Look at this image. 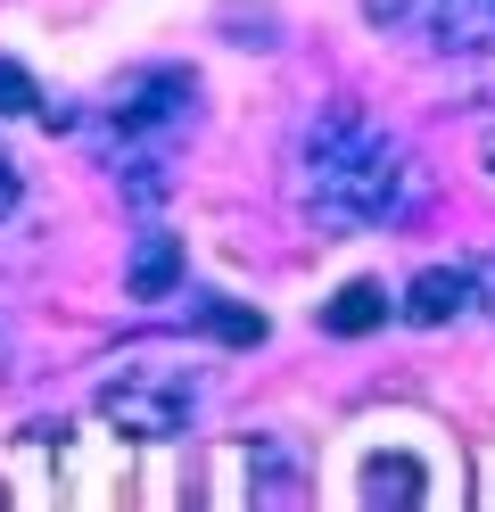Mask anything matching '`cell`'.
Returning a JSON list of instances; mask_svg holds the SVG:
<instances>
[{
	"label": "cell",
	"mask_w": 495,
	"mask_h": 512,
	"mask_svg": "<svg viewBox=\"0 0 495 512\" xmlns=\"http://www.w3.org/2000/svg\"><path fill=\"white\" fill-rule=\"evenodd\" d=\"M421 199L413 149L380 133L363 108H314L297 133V215L322 232H363V223H396Z\"/></svg>",
	"instance_id": "6da1fadb"
},
{
	"label": "cell",
	"mask_w": 495,
	"mask_h": 512,
	"mask_svg": "<svg viewBox=\"0 0 495 512\" xmlns=\"http://www.w3.org/2000/svg\"><path fill=\"white\" fill-rule=\"evenodd\" d=\"M190 413H198V380H182V372H116L99 389V422L116 438H141V446L182 438Z\"/></svg>",
	"instance_id": "7a4b0ae2"
},
{
	"label": "cell",
	"mask_w": 495,
	"mask_h": 512,
	"mask_svg": "<svg viewBox=\"0 0 495 512\" xmlns=\"http://www.w3.org/2000/svg\"><path fill=\"white\" fill-rule=\"evenodd\" d=\"M190 100H198V83H190L182 67H149V75H132V83L108 91V133H116L124 149H141V141H157V133H174V124L190 116Z\"/></svg>",
	"instance_id": "3957f363"
},
{
	"label": "cell",
	"mask_w": 495,
	"mask_h": 512,
	"mask_svg": "<svg viewBox=\"0 0 495 512\" xmlns=\"http://www.w3.org/2000/svg\"><path fill=\"white\" fill-rule=\"evenodd\" d=\"M438 496V471L421 463V446H363L355 455V504L363 512H421Z\"/></svg>",
	"instance_id": "277c9868"
},
{
	"label": "cell",
	"mask_w": 495,
	"mask_h": 512,
	"mask_svg": "<svg viewBox=\"0 0 495 512\" xmlns=\"http://www.w3.org/2000/svg\"><path fill=\"white\" fill-rule=\"evenodd\" d=\"M462 306H471V265H429V273H413V290H405V323L438 331V323H454Z\"/></svg>",
	"instance_id": "5b68a950"
},
{
	"label": "cell",
	"mask_w": 495,
	"mask_h": 512,
	"mask_svg": "<svg viewBox=\"0 0 495 512\" xmlns=\"http://www.w3.org/2000/svg\"><path fill=\"white\" fill-rule=\"evenodd\" d=\"M124 290L141 298V306H157V298H174V290H182V240H165V232H149L141 248H132V265H124Z\"/></svg>",
	"instance_id": "8992f818"
},
{
	"label": "cell",
	"mask_w": 495,
	"mask_h": 512,
	"mask_svg": "<svg viewBox=\"0 0 495 512\" xmlns=\"http://www.w3.org/2000/svg\"><path fill=\"white\" fill-rule=\"evenodd\" d=\"M380 323H388V290H380V281H347V290L322 306V331L330 339H363V331H380Z\"/></svg>",
	"instance_id": "52a82bcc"
},
{
	"label": "cell",
	"mask_w": 495,
	"mask_h": 512,
	"mask_svg": "<svg viewBox=\"0 0 495 512\" xmlns=\"http://www.w3.org/2000/svg\"><path fill=\"white\" fill-rule=\"evenodd\" d=\"M190 323L207 331V339H223V347H256V339H264V314H256V306H231V298H198Z\"/></svg>",
	"instance_id": "ba28073f"
},
{
	"label": "cell",
	"mask_w": 495,
	"mask_h": 512,
	"mask_svg": "<svg viewBox=\"0 0 495 512\" xmlns=\"http://www.w3.org/2000/svg\"><path fill=\"white\" fill-rule=\"evenodd\" d=\"M9 116H33V124H42V83H33L17 58H0V124H9Z\"/></svg>",
	"instance_id": "9c48e42d"
},
{
	"label": "cell",
	"mask_w": 495,
	"mask_h": 512,
	"mask_svg": "<svg viewBox=\"0 0 495 512\" xmlns=\"http://www.w3.org/2000/svg\"><path fill=\"white\" fill-rule=\"evenodd\" d=\"M471 306H479V314H495V248H487V256H471Z\"/></svg>",
	"instance_id": "30bf717a"
},
{
	"label": "cell",
	"mask_w": 495,
	"mask_h": 512,
	"mask_svg": "<svg viewBox=\"0 0 495 512\" xmlns=\"http://www.w3.org/2000/svg\"><path fill=\"white\" fill-rule=\"evenodd\" d=\"M17 199H25V174H17V157L0 149V215H17Z\"/></svg>",
	"instance_id": "8fae6325"
},
{
	"label": "cell",
	"mask_w": 495,
	"mask_h": 512,
	"mask_svg": "<svg viewBox=\"0 0 495 512\" xmlns=\"http://www.w3.org/2000/svg\"><path fill=\"white\" fill-rule=\"evenodd\" d=\"M479 166H487V174H495V133H487V141H479Z\"/></svg>",
	"instance_id": "7c38bea8"
}]
</instances>
